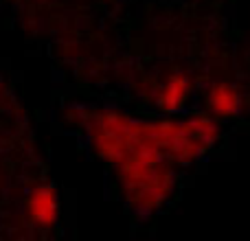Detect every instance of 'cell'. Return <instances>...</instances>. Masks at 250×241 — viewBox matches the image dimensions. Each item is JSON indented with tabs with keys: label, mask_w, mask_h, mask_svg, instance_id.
I'll return each instance as SVG.
<instances>
[{
	"label": "cell",
	"mask_w": 250,
	"mask_h": 241,
	"mask_svg": "<svg viewBox=\"0 0 250 241\" xmlns=\"http://www.w3.org/2000/svg\"><path fill=\"white\" fill-rule=\"evenodd\" d=\"M29 217L33 220V224H38L40 228H51L60 217V200L53 186H38L33 193L29 195Z\"/></svg>",
	"instance_id": "cell-1"
},
{
	"label": "cell",
	"mask_w": 250,
	"mask_h": 241,
	"mask_svg": "<svg viewBox=\"0 0 250 241\" xmlns=\"http://www.w3.org/2000/svg\"><path fill=\"white\" fill-rule=\"evenodd\" d=\"M208 108L215 119H233L242 112V92L233 83H215L208 92Z\"/></svg>",
	"instance_id": "cell-2"
},
{
	"label": "cell",
	"mask_w": 250,
	"mask_h": 241,
	"mask_svg": "<svg viewBox=\"0 0 250 241\" xmlns=\"http://www.w3.org/2000/svg\"><path fill=\"white\" fill-rule=\"evenodd\" d=\"M191 95V81L185 75H173L169 77V81L160 88L158 97H156V103H158V110L165 114L178 112V110L185 108V103L189 101Z\"/></svg>",
	"instance_id": "cell-3"
}]
</instances>
